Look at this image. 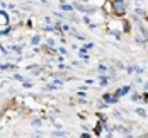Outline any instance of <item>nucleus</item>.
Wrapping results in <instances>:
<instances>
[{
	"label": "nucleus",
	"mask_w": 148,
	"mask_h": 138,
	"mask_svg": "<svg viewBox=\"0 0 148 138\" xmlns=\"http://www.w3.org/2000/svg\"><path fill=\"white\" fill-rule=\"evenodd\" d=\"M114 2H116V3H124V5H126V0H114Z\"/></svg>",
	"instance_id": "obj_10"
},
{
	"label": "nucleus",
	"mask_w": 148,
	"mask_h": 138,
	"mask_svg": "<svg viewBox=\"0 0 148 138\" xmlns=\"http://www.w3.org/2000/svg\"><path fill=\"white\" fill-rule=\"evenodd\" d=\"M136 113H138V114H140V116H143V118H145V116H147V113H145V111H143V109H141V107H136Z\"/></svg>",
	"instance_id": "obj_6"
},
{
	"label": "nucleus",
	"mask_w": 148,
	"mask_h": 138,
	"mask_svg": "<svg viewBox=\"0 0 148 138\" xmlns=\"http://www.w3.org/2000/svg\"><path fill=\"white\" fill-rule=\"evenodd\" d=\"M130 91H131V87H130V85H124V87H121V89H118V91H116V95H118V97H121V95H126Z\"/></svg>",
	"instance_id": "obj_2"
},
{
	"label": "nucleus",
	"mask_w": 148,
	"mask_h": 138,
	"mask_svg": "<svg viewBox=\"0 0 148 138\" xmlns=\"http://www.w3.org/2000/svg\"><path fill=\"white\" fill-rule=\"evenodd\" d=\"M147 137H148V133H147Z\"/></svg>",
	"instance_id": "obj_12"
},
{
	"label": "nucleus",
	"mask_w": 148,
	"mask_h": 138,
	"mask_svg": "<svg viewBox=\"0 0 148 138\" xmlns=\"http://www.w3.org/2000/svg\"><path fill=\"white\" fill-rule=\"evenodd\" d=\"M147 21H148V17H147Z\"/></svg>",
	"instance_id": "obj_13"
},
{
	"label": "nucleus",
	"mask_w": 148,
	"mask_h": 138,
	"mask_svg": "<svg viewBox=\"0 0 148 138\" xmlns=\"http://www.w3.org/2000/svg\"><path fill=\"white\" fill-rule=\"evenodd\" d=\"M145 89H147V91H148V84H145Z\"/></svg>",
	"instance_id": "obj_11"
},
{
	"label": "nucleus",
	"mask_w": 148,
	"mask_h": 138,
	"mask_svg": "<svg viewBox=\"0 0 148 138\" xmlns=\"http://www.w3.org/2000/svg\"><path fill=\"white\" fill-rule=\"evenodd\" d=\"M136 26H138V29H140V32H141V34H143V38H145V39H147V41H148V31L145 29V26H143V24H141V22H138V24H136Z\"/></svg>",
	"instance_id": "obj_3"
},
{
	"label": "nucleus",
	"mask_w": 148,
	"mask_h": 138,
	"mask_svg": "<svg viewBox=\"0 0 148 138\" xmlns=\"http://www.w3.org/2000/svg\"><path fill=\"white\" fill-rule=\"evenodd\" d=\"M134 12H136V14H138V15H141V17H143V15H145V10H143V9H136V10H134Z\"/></svg>",
	"instance_id": "obj_7"
},
{
	"label": "nucleus",
	"mask_w": 148,
	"mask_h": 138,
	"mask_svg": "<svg viewBox=\"0 0 148 138\" xmlns=\"http://www.w3.org/2000/svg\"><path fill=\"white\" fill-rule=\"evenodd\" d=\"M104 99H106V102H109V104H114V102H118V95H104Z\"/></svg>",
	"instance_id": "obj_4"
},
{
	"label": "nucleus",
	"mask_w": 148,
	"mask_h": 138,
	"mask_svg": "<svg viewBox=\"0 0 148 138\" xmlns=\"http://www.w3.org/2000/svg\"><path fill=\"white\" fill-rule=\"evenodd\" d=\"M136 43H140V45H145V43H147V39H145L143 36H136Z\"/></svg>",
	"instance_id": "obj_5"
},
{
	"label": "nucleus",
	"mask_w": 148,
	"mask_h": 138,
	"mask_svg": "<svg viewBox=\"0 0 148 138\" xmlns=\"http://www.w3.org/2000/svg\"><path fill=\"white\" fill-rule=\"evenodd\" d=\"M112 10H114V14L118 15V17H123V15L126 14V5H124V3H116V2H112Z\"/></svg>",
	"instance_id": "obj_1"
},
{
	"label": "nucleus",
	"mask_w": 148,
	"mask_h": 138,
	"mask_svg": "<svg viewBox=\"0 0 148 138\" xmlns=\"http://www.w3.org/2000/svg\"><path fill=\"white\" fill-rule=\"evenodd\" d=\"M131 99H133L134 102H136V101H140V99H141V95H140V94H134V95L131 97Z\"/></svg>",
	"instance_id": "obj_8"
},
{
	"label": "nucleus",
	"mask_w": 148,
	"mask_h": 138,
	"mask_svg": "<svg viewBox=\"0 0 148 138\" xmlns=\"http://www.w3.org/2000/svg\"><path fill=\"white\" fill-rule=\"evenodd\" d=\"M128 73H134V67H130L128 68Z\"/></svg>",
	"instance_id": "obj_9"
}]
</instances>
